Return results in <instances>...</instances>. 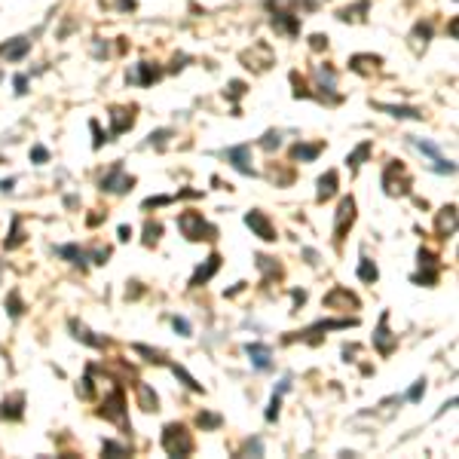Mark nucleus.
Returning a JSON list of instances; mask_svg holds the SVG:
<instances>
[{
	"label": "nucleus",
	"instance_id": "nucleus-32",
	"mask_svg": "<svg viewBox=\"0 0 459 459\" xmlns=\"http://www.w3.org/2000/svg\"><path fill=\"white\" fill-rule=\"evenodd\" d=\"M135 352H141V355H147L150 361H156V364H163L166 358H163V352H156V349H150V346H135Z\"/></svg>",
	"mask_w": 459,
	"mask_h": 459
},
{
	"label": "nucleus",
	"instance_id": "nucleus-28",
	"mask_svg": "<svg viewBox=\"0 0 459 459\" xmlns=\"http://www.w3.org/2000/svg\"><path fill=\"white\" fill-rule=\"evenodd\" d=\"M196 422H199V426H202V429H218V426H221V422H224V419H221L218 413H205V410H202V413L196 416Z\"/></svg>",
	"mask_w": 459,
	"mask_h": 459
},
{
	"label": "nucleus",
	"instance_id": "nucleus-20",
	"mask_svg": "<svg viewBox=\"0 0 459 459\" xmlns=\"http://www.w3.org/2000/svg\"><path fill=\"white\" fill-rule=\"evenodd\" d=\"M377 108L392 114V116H401V119H422V114L416 108H398V104H377Z\"/></svg>",
	"mask_w": 459,
	"mask_h": 459
},
{
	"label": "nucleus",
	"instance_id": "nucleus-12",
	"mask_svg": "<svg viewBox=\"0 0 459 459\" xmlns=\"http://www.w3.org/2000/svg\"><path fill=\"white\" fill-rule=\"evenodd\" d=\"M221 270V254H211L205 263H202V267L196 270V273H193V279H190V288H199V285H205V282L211 279V276H215Z\"/></svg>",
	"mask_w": 459,
	"mask_h": 459
},
{
	"label": "nucleus",
	"instance_id": "nucleus-17",
	"mask_svg": "<svg viewBox=\"0 0 459 459\" xmlns=\"http://www.w3.org/2000/svg\"><path fill=\"white\" fill-rule=\"evenodd\" d=\"M138 404L141 410H160V401H156V392L147 383H138Z\"/></svg>",
	"mask_w": 459,
	"mask_h": 459
},
{
	"label": "nucleus",
	"instance_id": "nucleus-6",
	"mask_svg": "<svg viewBox=\"0 0 459 459\" xmlns=\"http://www.w3.org/2000/svg\"><path fill=\"white\" fill-rule=\"evenodd\" d=\"M132 184H135V178L122 172L119 163H116V166L101 178V190H108V193H126V190H132Z\"/></svg>",
	"mask_w": 459,
	"mask_h": 459
},
{
	"label": "nucleus",
	"instance_id": "nucleus-21",
	"mask_svg": "<svg viewBox=\"0 0 459 459\" xmlns=\"http://www.w3.org/2000/svg\"><path fill=\"white\" fill-rule=\"evenodd\" d=\"M370 147H374V144H370V141H361V144L355 147V150H352L349 156H346V166L349 169H358L364 160H367V153H370Z\"/></svg>",
	"mask_w": 459,
	"mask_h": 459
},
{
	"label": "nucleus",
	"instance_id": "nucleus-1",
	"mask_svg": "<svg viewBox=\"0 0 459 459\" xmlns=\"http://www.w3.org/2000/svg\"><path fill=\"white\" fill-rule=\"evenodd\" d=\"M163 450L169 456H190L193 453V435L178 426V422H169L163 429Z\"/></svg>",
	"mask_w": 459,
	"mask_h": 459
},
{
	"label": "nucleus",
	"instance_id": "nucleus-33",
	"mask_svg": "<svg viewBox=\"0 0 459 459\" xmlns=\"http://www.w3.org/2000/svg\"><path fill=\"white\" fill-rule=\"evenodd\" d=\"M279 404H282V392L276 389V392H273V401H270V410H267V419H270V422L279 416Z\"/></svg>",
	"mask_w": 459,
	"mask_h": 459
},
{
	"label": "nucleus",
	"instance_id": "nucleus-7",
	"mask_svg": "<svg viewBox=\"0 0 459 459\" xmlns=\"http://www.w3.org/2000/svg\"><path fill=\"white\" fill-rule=\"evenodd\" d=\"M419 267L422 273L413 276L416 285H435V279H438V254H432L429 248H419Z\"/></svg>",
	"mask_w": 459,
	"mask_h": 459
},
{
	"label": "nucleus",
	"instance_id": "nucleus-35",
	"mask_svg": "<svg viewBox=\"0 0 459 459\" xmlns=\"http://www.w3.org/2000/svg\"><path fill=\"white\" fill-rule=\"evenodd\" d=\"M279 144H282V135L279 132H267V135H263V147H267V150H273Z\"/></svg>",
	"mask_w": 459,
	"mask_h": 459
},
{
	"label": "nucleus",
	"instance_id": "nucleus-19",
	"mask_svg": "<svg viewBox=\"0 0 459 459\" xmlns=\"http://www.w3.org/2000/svg\"><path fill=\"white\" fill-rule=\"evenodd\" d=\"M319 153H322V144H297L291 150V156H294V160H300V163H312Z\"/></svg>",
	"mask_w": 459,
	"mask_h": 459
},
{
	"label": "nucleus",
	"instance_id": "nucleus-45",
	"mask_svg": "<svg viewBox=\"0 0 459 459\" xmlns=\"http://www.w3.org/2000/svg\"><path fill=\"white\" fill-rule=\"evenodd\" d=\"M245 453H263V444H260V441H248V444H245Z\"/></svg>",
	"mask_w": 459,
	"mask_h": 459
},
{
	"label": "nucleus",
	"instance_id": "nucleus-38",
	"mask_svg": "<svg viewBox=\"0 0 459 459\" xmlns=\"http://www.w3.org/2000/svg\"><path fill=\"white\" fill-rule=\"evenodd\" d=\"M92 392H95V389H92V377H86L83 386H77V395H80V398H92Z\"/></svg>",
	"mask_w": 459,
	"mask_h": 459
},
{
	"label": "nucleus",
	"instance_id": "nucleus-37",
	"mask_svg": "<svg viewBox=\"0 0 459 459\" xmlns=\"http://www.w3.org/2000/svg\"><path fill=\"white\" fill-rule=\"evenodd\" d=\"M422 392H426V380H416V383H413V389L407 392V398H410V401H419Z\"/></svg>",
	"mask_w": 459,
	"mask_h": 459
},
{
	"label": "nucleus",
	"instance_id": "nucleus-9",
	"mask_svg": "<svg viewBox=\"0 0 459 459\" xmlns=\"http://www.w3.org/2000/svg\"><path fill=\"white\" fill-rule=\"evenodd\" d=\"M245 224H248L263 242H276V227L270 224V218L263 215V211H248V215H245Z\"/></svg>",
	"mask_w": 459,
	"mask_h": 459
},
{
	"label": "nucleus",
	"instance_id": "nucleus-41",
	"mask_svg": "<svg viewBox=\"0 0 459 459\" xmlns=\"http://www.w3.org/2000/svg\"><path fill=\"white\" fill-rule=\"evenodd\" d=\"M31 160H34V163H46V160H49V153H46V147H40V144H37V147L31 150Z\"/></svg>",
	"mask_w": 459,
	"mask_h": 459
},
{
	"label": "nucleus",
	"instance_id": "nucleus-40",
	"mask_svg": "<svg viewBox=\"0 0 459 459\" xmlns=\"http://www.w3.org/2000/svg\"><path fill=\"white\" fill-rule=\"evenodd\" d=\"M25 49H28V40H19V43H15L12 49H6V58H19Z\"/></svg>",
	"mask_w": 459,
	"mask_h": 459
},
{
	"label": "nucleus",
	"instance_id": "nucleus-36",
	"mask_svg": "<svg viewBox=\"0 0 459 459\" xmlns=\"http://www.w3.org/2000/svg\"><path fill=\"white\" fill-rule=\"evenodd\" d=\"M89 129H92V135H95V141H92V147H101V144H104V141H108V135H101V126H98V122H95V119L89 122Z\"/></svg>",
	"mask_w": 459,
	"mask_h": 459
},
{
	"label": "nucleus",
	"instance_id": "nucleus-49",
	"mask_svg": "<svg viewBox=\"0 0 459 459\" xmlns=\"http://www.w3.org/2000/svg\"><path fill=\"white\" fill-rule=\"evenodd\" d=\"M312 46H315V49H322V46H328V37H322V34H315V37H312Z\"/></svg>",
	"mask_w": 459,
	"mask_h": 459
},
{
	"label": "nucleus",
	"instance_id": "nucleus-42",
	"mask_svg": "<svg viewBox=\"0 0 459 459\" xmlns=\"http://www.w3.org/2000/svg\"><path fill=\"white\" fill-rule=\"evenodd\" d=\"M89 257H92L95 263H108V257H111V248H95Z\"/></svg>",
	"mask_w": 459,
	"mask_h": 459
},
{
	"label": "nucleus",
	"instance_id": "nucleus-25",
	"mask_svg": "<svg viewBox=\"0 0 459 459\" xmlns=\"http://www.w3.org/2000/svg\"><path fill=\"white\" fill-rule=\"evenodd\" d=\"M141 86H150L153 80H160V70L150 67V64H138V77H135Z\"/></svg>",
	"mask_w": 459,
	"mask_h": 459
},
{
	"label": "nucleus",
	"instance_id": "nucleus-16",
	"mask_svg": "<svg viewBox=\"0 0 459 459\" xmlns=\"http://www.w3.org/2000/svg\"><path fill=\"white\" fill-rule=\"evenodd\" d=\"M337 303H346V306H358V300H355V294H349L346 288H334V291L325 297V306H328V309H334Z\"/></svg>",
	"mask_w": 459,
	"mask_h": 459
},
{
	"label": "nucleus",
	"instance_id": "nucleus-24",
	"mask_svg": "<svg viewBox=\"0 0 459 459\" xmlns=\"http://www.w3.org/2000/svg\"><path fill=\"white\" fill-rule=\"evenodd\" d=\"M257 267L263 270V276H267V282H270L273 276H276V279L282 276V270H279V263H273V257H267V254H260V257H257Z\"/></svg>",
	"mask_w": 459,
	"mask_h": 459
},
{
	"label": "nucleus",
	"instance_id": "nucleus-30",
	"mask_svg": "<svg viewBox=\"0 0 459 459\" xmlns=\"http://www.w3.org/2000/svg\"><path fill=\"white\" fill-rule=\"evenodd\" d=\"M22 245V230H19V218H12V236L6 239V248H19Z\"/></svg>",
	"mask_w": 459,
	"mask_h": 459
},
{
	"label": "nucleus",
	"instance_id": "nucleus-27",
	"mask_svg": "<svg viewBox=\"0 0 459 459\" xmlns=\"http://www.w3.org/2000/svg\"><path fill=\"white\" fill-rule=\"evenodd\" d=\"M172 370H174V377H181V380H184V383L190 386V389H193V392H202V383H196V380H193V377L187 374V370H184L181 364H172Z\"/></svg>",
	"mask_w": 459,
	"mask_h": 459
},
{
	"label": "nucleus",
	"instance_id": "nucleus-18",
	"mask_svg": "<svg viewBox=\"0 0 459 459\" xmlns=\"http://www.w3.org/2000/svg\"><path fill=\"white\" fill-rule=\"evenodd\" d=\"M111 119H114V135L132 129V122H135L132 111H122V108H114V111H111Z\"/></svg>",
	"mask_w": 459,
	"mask_h": 459
},
{
	"label": "nucleus",
	"instance_id": "nucleus-50",
	"mask_svg": "<svg viewBox=\"0 0 459 459\" xmlns=\"http://www.w3.org/2000/svg\"><path fill=\"white\" fill-rule=\"evenodd\" d=\"M12 184H15L12 178H9V181H0V190H3V193H6V190H12Z\"/></svg>",
	"mask_w": 459,
	"mask_h": 459
},
{
	"label": "nucleus",
	"instance_id": "nucleus-11",
	"mask_svg": "<svg viewBox=\"0 0 459 459\" xmlns=\"http://www.w3.org/2000/svg\"><path fill=\"white\" fill-rule=\"evenodd\" d=\"M227 160L233 163L236 172H242V174H254V169H251V147H248V144L230 147V150H227Z\"/></svg>",
	"mask_w": 459,
	"mask_h": 459
},
{
	"label": "nucleus",
	"instance_id": "nucleus-13",
	"mask_svg": "<svg viewBox=\"0 0 459 459\" xmlns=\"http://www.w3.org/2000/svg\"><path fill=\"white\" fill-rule=\"evenodd\" d=\"M245 352H248V358L257 370H270L273 367V355H270V349L263 346V343H248L245 346Z\"/></svg>",
	"mask_w": 459,
	"mask_h": 459
},
{
	"label": "nucleus",
	"instance_id": "nucleus-48",
	"mask_svg": "<svg viewBox=\"0 0 459 459\" xmlns=\"http://www.w3.org/2000/svg\"><path fill=\"white\" fill-rule=\"evenodd\" d=\"M242 89H245V86H242V83L236 80L233 86H230V95H233V98H239V95H242Z\"/></svg>",
	"mask_w": 459,
	"mask_h": 459
},
{
	"label": "nucleus",
	"instance_id": "nucleus-8",
	"mask_svg": "<svg viewBox=\"0 0 459 459\" xmlns=\"http://www.w3.org/2000/svg\"><path fill=\"white\" fill-rule=\"evenodd\" d=\"M413 144H416L422 153H429V156H432V169H435L438 174H453V172H456V166H453L450 160H444V156H441V150H438L435 144H429V141H422V138H413Z\"/></svg>",
	"mask_w": 459,
	"mask_h": 459
},
{
	"label": "nucleus",
	"instance_id": "nucleus-5",
	"mask_svg": "<svg viewBox=\"0 0 459 459\" xmlns=\"http://www.w3.org/2000/svg\"><path fill=\"white\" fill-rule=\"evenodd\" d=\"M355 224V199L352 196H343L340 205H337V221H334V242H343L346 239V230Z\"/></svg>",
	"mask_w": 459,
	"mask_h": 459
},
{
	"label": "nucleus",
	"instance_id": "nucleus-10",
	"mask_svg": "<svg viewBox=\"0 0 459 459\" xmlns=\"http://www.w3.org/2000/svg\"><path fill=\"white\" fill-rule=\"evenodd\" d=\"M389 312H383L380 315V328H377V334H374V343H377V349H380V355H392L395 352V346H398V340L389 334Z\"/></svg>",
	"mask_w": 459,
	"mask_h": 459
},
{
	"label": "nucleus",
	"instance_id": "nucleus-47",
	"mask_svg": "<svg viewBox=\"0 0 459 459\" xmlns=\"http://www.w3.org/2000/svg\"><path fill=\"white\" fill-rule=\"evenodd\" d=\"M132 239V227H119V242H129Z\"/></svg>",
	"mask_w": 459,
	"mask_h": 459
},
{
	"label": "nucleus",
	"instance_id": "nucleus-22",
	"mask_svg": "<svg viewBox=\"0 0 459 459\" xmlns=\"http://www.w3.org/2000/svg\"><path fill=\"white\" fill-rule=\"evenodd\" d=\"M377 263L374 260H367V257H361V263H358V279L361 282H377Z\"/></svg>",
	"mask_w": 459,
	"mask_h": 459
},
{
	"label": "nucleus",
	"instance_id": "nucleus-34",
	"mask_svg": "<svg viewBox=\"0 0 459 459\" xmlns=\"http://www.w3.org/2000/svg\"><path fill=\"white\" fill-rule=\"evenodd\" d=\"M25 309H22V300H19V294H9V315H15V319H19V315H22Z\"/></svg>",
	"mask_w": 459,
	"mask_h": 459
},
{
	"label": "nucleus",
	"instance_id": "nucleus-4",
	"mask_svg": "<svg viewBox=\"0 0 459 459\" xmlns=\"http://www.w3.org/2000/svg\"><path fill=\"white\" fill-rule=\"evenodd\" d=\"M104 419H111V422H116V426H122V429H132L129 426V416H126V398H122V389H114L108 398H104V407L98 410Z\"/></svg>",
	"mask_w": 459,
	"mask_h": 459
},
{
	"label": "nucleus",
	"instance_id": "nucleus-43",
	"mask_svg": "<svg viewBox=\"0 0 459 459\" xmlns=\"http://www.w3.org/2000/svg\"><path fill=\"white\" fill-rule=\"evenodd\" d=\"M15 92H19V95H25V92H28V77H22V74L15 77Z\"/></svg>",
	"mask_w": 459,
	"mask_h": 459
},
{
	"label": "nucleus",
	"instance_id": "nucleus-23",
	"mask_svg": "<svg viewBox=\"0 0 459 459\" xmlns=\"http://www.w3.org/2000/svg\"><path fill=\"white\" fill-rule=\"evenodd\" d=\"M70 331H74V337H77V340L89 343V346H104V340H101V337H92V334L86 331L83 325H77V322H70Z\"/></svg>",
	"mask_w": 459,
	"mask_h": 459
},
{
	"label": "nucleus",
	"instance_id": "nucleus-2",
	"mask_svg": "<svg viewBox=\"0 0 459 459\" xmlns=\"http://www.w3.org/2000/svg\"><path fill=\"white\" fill-rule=\"evenodd\" d=\"M178 227L190 242H202V239H215L218 236V230L211 224H205L199 211H184V215L178 218Z\"/></svg>",
	"mask_w": 459,
	"mask_h": 459
},
{
	"label": "nucleus",
	"instance_id": "nucleus-44",
	"mask_svg": "<svg viewBox=\"0 0 459 459\" xmlns=\"http://www.w3.org/2000/svg\"><path fill=\"white\" fill-rule=\"evenodd\" d=\"M172 202V196H156V199H144V208H153V205H166Z\"/></svg>",
	"mask_w": 459,
	"mask_h": 459
},
{
	"label": "nucleus",
	"instance_id": "nucleus-26",
	"mask_svg": "<svg viewBox=\"0 0 459 459\" xmlns=\"http://www.w3.org/2000/svg\"><path fill=\"white\" fill-rule=\"evenodd\" d=\"M58 254H61V257H67L70 263H83L86 257H89V254H86V251H80L77 245H64V248H58Z\"/></svg>",
	"mask_w": 459,
	"mask_h": 459
},
{
	"label": "nucleus",
	"instance_id": "nucleus-14",
	"mask_svg": "<svg viewBox=\"0 0 459 459\" xmlns=\"http://www.w3.org/2000/svg\"><path fill=\"white\" fill-rule=\"evenodd\" d=\"M334 193H337V172H328V174L319 178V193H315V199L325 202V199L334 196Z\"/></svg>",
	"mask_w": 459,
	"mask_h": 459
},
{
	"label": "nucleus",
	"instance_id": "nucleus-15",
	"mask_svg": "<svg viewBox=\"0 0 459 459\" xmlns=\"http://www.w3.org/2000/svg\"><path fill=\"white\" fill-rule=\"evenodd\" d=\"M438 230H441V236H453V230H456V205H447L444 211L438 215Z\"/></svg>",
	"mask_w": 459,
	"mask_h": 459
},
{
	"label": "nucleus",
	"instance_id": "nucleus-31",
	"mask_svg": "<svg viewBox=\"0 0 459 459\" xmlns=\"http://www.w3.org/2000/svg\"><path fill=\"white\" fill-rule=\"evenodd\" d=\"M104 453H111V456H129V447H122V444H114V441H104L101 444Z\"/></svg>",
	"mask_w": 459,
	"mask_h": 459
},
{
	"label": "nucleus",
	"instance_id": "nucleus-29",
	"mask_svg": "<svg viewBox=\"0 0 459 459\" xmlns=\"http://www.w3.org/2000/svg\"><path fill=\"white\" fill-rule=\"evenodd\" d=\"M144 233H147V236H144V242H147V245H156V242H160V233H163V227L150 221V224L144 227Z\"/></svg>",
	"mask_w": 459,
	"mask_h": 459
},
{
	"label": "nucleus",
	"instance_id": "nucleus-46",
	"mask_svg": "<svg viewBox=\"0 0 459 459\" xmlns=\"http://www.w3.org/2000/svg\"><path fill=\"white\" fill-rule=\"evenodd\" d=\"M172 132H156V135H150V141H156V147H166V138H169Z\"/></svg>",
	"mask_w": 459,
	"mask_h": 459
},
{
	"label": "nucleus",
	"instance_id": "nucleus-39",
	"mask_svg": "<svg viewBox=\"0 0 459 459\" xmlns=\"http://www.w3.org/2000/svg\"><path fill=\"white\" fill-rule=\"evenodd\" d=\"M172 325H174V331H178L181 337H190V322H187V319H178V315H174Z\"/></svg>",
	"mask_w": 459,
	"mask_h": 459
},
{
	"label": "nucleus",
	"instance_id": "nucleus-3",
	"mask_svg": "<svg viewBox=\"0 0 459 459\" xmlns=\"http://www.w3.org/2000/svg\"><path fill=\"white\" fill-rule=\"evenodd\" d=\"M383 187H386L389 196H404V193H410V174H407V169H404V163L392 160L389 166H386Z\"/></svg>",
	"mask_w": 459,
	"mask_h": 459
}]
</instances>
